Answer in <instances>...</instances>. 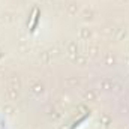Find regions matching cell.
Returning <instances> with one entry per match:
<instances>
[{
    "mask_svg": "<svg viewBox=\"0 0 129 129\" xmlns=\"http://www.w3.org/2000/svg\"><path fill=\"white\" fill-rule=\"evenodd\" d=\"M38 20H39V12H38V11H35V18H33V24H32V32H35V29H36Z\"/></svg>",
    "mask_w": 129,
    "mask_h": 129,
    "instance_id": "6da1fadb",
    "label": "cell"
}]
</instances>
